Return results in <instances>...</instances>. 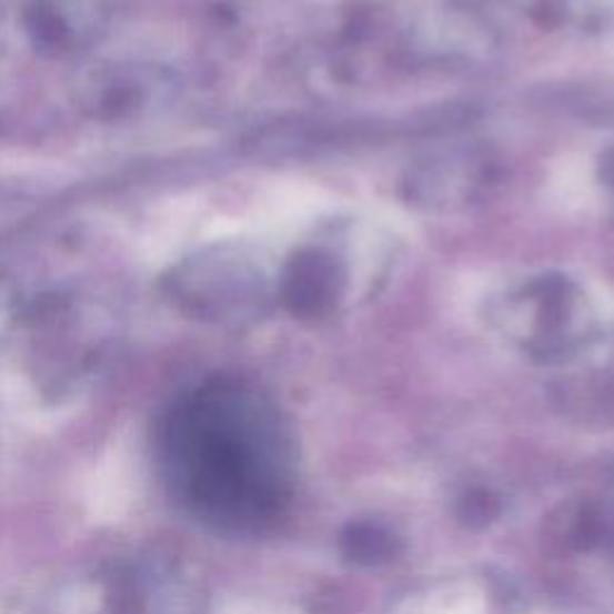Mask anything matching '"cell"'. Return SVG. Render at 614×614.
Instances as JSON below:
<instances>
[{
	"label": "cell",
	"instance_id": "1",
	"mask_svg": "<svg viewBox=\"0 0 614 614\" xmlns=\"http://www.w3.org/2000/svg\"><path fill=\"white\" fill-rule=\"evenodd\" d=\"M161 463L192 512L223 529H260L286 497L276 417L235 384H207L175 403L161 427Z\"/></svg>",
	"mask_w": 614,
	"mask_h": 614
},
{
	"label": "cell",
	"instance_id": "2",
	"mask_svg": "<svg viewBox=\"0 0 614 614\" xmlns=\"http://www.w3.org/2000/svg\"><path fill=\"white\" fill-rule=\"evenodd\" d=\"M351 543V554H355L358 560H382L386 554H392L394 545L389 541V535L380 533L378 529H355L351 537H346Z\"/></svg>",
	"mask_w": 614,
	"mask_h": 614
}]
</instances>
